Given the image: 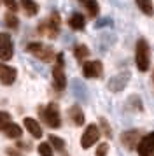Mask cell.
I'll return each instance as SVG.
<instances>
[{
	"label": "cell",
	"mask_w": 154,
	"mask_h": 156,
	"mask_svg": "<svg viewBox=\"0 0 154 156\" xmlns=\"http://www.w3.org/2000/svg\"><path fill=\"white\" fill-rule=\"evenodd\" d=\"M4 21H5V25L9 27V28H18V25H19V21H18V18H16V14H14L12 11L5 14Z\"/></svg>",
	"instance_id": "7402d4cb"
},
{
	"label": "cell",
	"mask_w": 154,
	"mask_h": 156,
	"mask_svg": "<svg viewBox=\"0 0 154 156\" xmlns=\"http://www.w3.org/2000/svg\"><path fill=\"white\" fill-rule=\"evenodd\" d=\"M82 74H84V77H89V79L100 77V76L103 74V65H102V62H98V60L84 62L82 63Z\"/></svg>",
	"instance_id": "ba28073f"
},
{
	"label": "cell",
	"mask_w": 154,
	"mask_h": 156,
	"mask_svg": "<svg viewBox=\"0 0 154 156\" xmlns=\"http://www.w3.org/2000/svg\"><path fill=\"white\" fill-rule=\"evenodd\" d=\"M140 142V132L138 130H126L121 135V144L124 146L126 149H137Z\"/></svg>",
	"instance_id": "9c48e42d"
},
{
	"label": "cell",
	"mask_w": 154,
	"mask_h": 156,
	"mask_svg": "<svg viewBox=\"0 0 154 156\" xmlns=\"http://www.w3.org/2000/svg\"><path fill=\"white\" fill-rule=\"evenodd\" d=\"M5 153H7V156H25L21 151H18L16 147H7Z\"/></svg>",
	"instance_id": "83f0119b"
},
{
	"label": "cell",
	"mask_w": 154,
	"mask_h": 156,
	"mask_svg": "<svg viewBox=\"0 0 154 156\" xmlns=\"http://www.w3.org/2000/svg\"><path fill=\"white\" fill-rule=\"evenodd\" d=\"M39 154L40 156H53V146L49 142H40L39 144Z\"/></svg>",
	"instance_id": "cb8c5ba5"
},
{
	"label": "cell",
	"mask_w": 154,
	"mask_h": 156,
	"mask_svg": "<svg viewBox=\"0 0 154 156\" xmlns=\"http://www.w3.org/2000/svg\"><path fill=\"white\" fill-rule=\"evenodd\" d=\"M4 132H5V135L9 137V139H19L21 133H23L21 126H19V125H16V123H11V125H9Z\"/></svg>",
	"instance_id": "ac0fdd59"
},
{
	"label": "cell",
	"mask_w": 154,
	"mask_h": 156,
	"mask_svg": "<svg viewBox=\"0 0 154 156\" xmlns=\"http://www.w3.org/2000/svg\"><path fill=\"white\" fill-rule=\"evenodd\" d=\"M100 126H102V130H103L105 137H109V139H110V137H112V130H110V125L105 121V118H100Z\"/></svg>",
	"instance_id": "d4e9b609"
},
{
	"label": "cell",
	"mask_w": 154,
	"mask_h": 156,
	"mask_svg": "<svg viewBox=\"0 0 154 156\" xmlns=\"http://www.w3.org/2000/svg\"><path fill=\"white\" fill-rule=\"evenodd\" d=\"M152 79H154V74H152Z\"/></svg>",
	"instance_id": "f546056e"
},
{
	"label": "cell",
	"mask_w": 154,
	"mask_h": 156,
	"mask_svg": "<svg viewBox=\"0 0 154 156\" xmlns=\"http://www.w3.org/2000/svg\"><path fill=\"white\" fill-rule=\"evenodd\" d=\"M100 139V128L96 125H88L86 126V132L81 137V146L82 149H89L91 146H95Z\"/></svg>",
	"instance_id": "5b68a950"
},
{
	"label": "cell",
	"mask_w": 154,
	"mask_h": 156,
	"mask_svg": "<svg viewBox=\"0 0 154 156\" xmlns=\"http://www.w3.org/2000/svg\"><path fill=\"white\" fill-rule=\"evenodd\" d=\"M16 146H18L19 149H25V151H32V146H30L28 142H18Z\"/></svg>",
	"instance_id": "f1b7e54d"
},
{
	"label": "cell",
	"mask_w": 154,
	"mask_h": 156,
	"mask_svg": "<svg viewBox=\"0 0 154 156\" xmlns=\"http://www.w3.org/2000/svg\"><path fill=\"white\" fill-rule=\"evenodd\" d=\"M135 63H137V69H138L140 72H147L149 70L151 51H149V44H147V41H144V39L137 41V46H135Z\"/></svg>",
	"instance_id": "7a4b0ae2"
},
{
	"label": "cell",
	"mask_w": 154,
	"mask_h": 156,
	"mask_svg": "<svg viewBox=\"0 0 154 156\" xmlns=\"http://www.w3.org/2000/svg\"><path fill=\"white\" fill-rule=\"evenodd\" d=\"M37 32H39L40 35H46V37H49V39H54V37L58 35V32H60V16L56 14V12H53L49 20L42 21L40 25L37 27Z\"/></svg>",
	"instance_id": "277c9868"
},
{
	"label": "cell",
	"mask_w": 154,
	"mask_h": 156,
	"mask_svg": "<svg viewBox=\"0 0 154 156\" xmlns=\"http://www.w3.org/2000/svg\"><path fill=\"white\" fill-rule=\"evenodd\" d=\"M16 76H18V70L14 67H9V65L0 63V83L4 86H11L16 81Z\"/></svg>",
	"instance_id": "30bf717a"
},
{
	"label": "cell",
	"mask_w": 154,
	"mask_h": 156,
	"mask_svg": "<svg viewBox=\"0 0 154 156\" xmlns=\"http://www.w3.org/2000/svg\"><path fill=\"white\" fill-rule=\"evenodd\" d=\"M138 9L144 12L145 16H152L154 14V7H152V2L151 0H135Z\"/></svg>",
	"instance_id": "d6986e66"
},
{
	"label": "cell",
	"mask_w": 154,
	"mask_h": 156,
	"mask_svg": "<svg viewBox=\"0 0 154 156\" xmlns=\"http://www.w3.org/2000/svg\"><path fill=\"white\" fill-rule=\"evenodd\" d=\"M25 128H26L30 135L35 137V139H40L42 137V128L39 125V121L33 119V118H25Z\"/></svg>",
	"instance_id": "7c38bea8"
},
{
	"label": "cell",
	"mask_w": 154,
	"mask_h": 156,
	"mask_svg": "<svg viewBox=\"0 0 154 156\" xmlns=\"http://www.w3.org/2000/svg\"><path fill=\"white\" fill-rule=\"evenodd\" d=\"M26 51H28V53H32L35 58H39L40 62H46V63L53 62V60L56 58L53 48H49V46L40 44V42H30L26 46Z\"/></svg>",
	"instance_id": "3957f363"
},
{
	"label": "cell",
	"mask_w": 154,
	"mask_h": 156,
	"mask_svg": "<svg viewBox=\"0 0 154 156\" xmlns=\"http://www.w3.org/2000/svg\"><path fill=\"white\" fill-rule=\"evenodd\" d=\"M68 118L75 126L84 125V112H82V109H81V105H72L68 109Z\"/></svg>",
	"instance_id": "4fadbf2b"
},
{
	"label": "cell",
	"mask_w": 154,
	"mask_h": 156,
	"mask_svg": "<svg viewBox=\"0 0 154 156\" xmlns=\"http://www.w3.org/2000/svg\"><path fill=\"white\" fill-rule=\"evenodd\" d=\"M82 4H84V7H86V11H88V14L91 18H96L98 12H100V7H98L96 0H84Z\"/></svg>",
	"instance_id": "ffe728a7"
},
{
	"label": "cell",
	"mask_w": 154,
	"mask_h": 156,
	"mask_svg": "<svg viewBox=\"0 0 154 156\" xmlns=\"http://www.w3.org/2000/svg\"><path fill=\"white\" fill-rule=\"evenodd\" d=\"M138 156H154V132L144 135L137 146Z\"/></svg>",
	"instance_id": "52a82bcc"
},
{
	"label": "cell",
	"mask_w": 154,
	"mask_h": 156,
	"mask_svg": "<svg viewBox=\"0 0 154 156\" xmlns=\"http://www.w3.org/2000/svg\"><path fill=\"white\" fill-rule=\"evenodd\" d=\"M128 79H130L128 74H126L124 77H123V74H119V76H116V77H112L110 81H109V88H110L112 91H119V90H123L126 86Z\"/></svg>",
	"instance_id": "5bb4252c"
},
{
	"label": "cell",
	"mask_w": 154,
	"mask_h": 156,
	"mask_svg": "<svg viewBox=\"0 0 154 156\" xmlns=\"http://www.w3.org/2000/svg\"><path fill=\"white\" fill-rule=\"evenodd\" d=\"M21 7H23L26 16H35L39 12V5L35 0H21Z\"/></svg>",
	"instance_id": "e0dca14e"
},
{
	"label": "cell",
	"mask_w": 154,
	"mask_h": 156,
	"mask_svg": "<svg viewBox=\"0 0 154 156\" xmlns=\"http://www.w3.org/2000/svg\"><path fill=\"white\" fill-rule=\"evenodd\" d=\"M68 25L72 30H82L84 25H86V20H84L82 14H79V12H74V14L70 16L68 20Z\"/></svg>",
	"instance_id": "2e32d148"
},
{
	"label": "cell",
	"mask_w": 154,
	"mask_h": 156,
	"mask_svg": "<svg viewBox=\"0 0 154 156\" xmlns=\"http://www.w3.org/2000/svg\"><path fill=\"white\" fill-rule=\"evenodd\" d=\"M2 2H4L7 7L12 11V12H16V11H18V4H16V0H2Z\"/></svg>",
	"instance_id": "4316f807"
},
{
	"label": "cell",
	"mask_w": 154,
	"mask_h": 156,
	"mask_svg": "<svg viewBox=\"0 0 154 156\" xmlns=\"http://www.w3.org/2000/svg\"><path fill=\"white\" fill-rule=\"evenodd\" d=\"M11 114L5 112V111H0V132H4L9 125H11Z\"/></svg>",
	"instance_id": "603a6c76"
},
{
	"label": "cell",
	"mask_w": 154,
	"mask_h": 156,
	"mask_svg": "<svg viewBox=\"0 0 154 156\" xmlns=\"http://www.w3.org/2000/svg\"><path fill=\"white\" fill-rule=\"evenodd\" d=\"M14 55V46H12V39L9 34L5 32H0V60L7 62L11 60Z\"/></svg>",
	"instance_id": "8992f818"
},
{
	"label": "cell",
	"mask_w": 154,
	"mask_h": 156,
	"mask_svg": "<svg viewBox=\"0 0 154 156\" xmlns=\"http://www.w3.org/2000/svg\"><path fill=\"white\" fill-rule=\"evenodd\" d=\"M74 56H75L79 62H82V60H86V58L89 56V49H88L84 44H79V46L74 48Z\"/></svg>",
	"instance_id": "44dd1931"
},
{
	"label": "cell",
	"mask_w": 154,
	"mask_h": 156,
	"mask_svg": "<svg viewBox=\"0 0 154 156\" xmlns=\"http://www.w3.org/2000/svg\"><path fill=\"white\" fill-rule=\"evenodd\" d=\"M109 153V144H100L96 149V156H105Z\"/></svg>",
	"instance_id": "484cf974"
},
{
	"label": "cell",
	"mask_w": 154,
	"mask_h": 156,
	"mask_svg": "<svg viewBox=\"0 0 154 156\" xmlns=\"http://www.w3.org/2000/svg\"><path fill=\"white\" fill-rule=\"evenodd\" d=\"M39 114H40L42 121L51 128H60L61 126V118H60V107L58 104L51 102L46 107H39Z\"/></svg>",
	"instance_id": "6da1fadb"
},
{
	"label": "cell",
	"mask_w": 154,
	"mask_h": 156,
	"mask_svg": "<svg viewBox=\"0 0 154 156\" xmlns=\"http://www.w3.org/2000/svg\"><path fill=\"white\" fill-rule=\"evenodd\" d=\"M49 144H51L53 149L58 151L61 156H68V153L65 151V140H63V139H60V137H56V135L51 133V135H49Z\"/></svg>",
	"instance_id": "9a60e30c"
},
{
	"label": "cell",
	"mask_w": 154,
	"mask_h": 156,
	"mask_svg": "<svg viewBox=\"0 0 154 156\" xmlns=\"http://www.w3.org/2000/svg\"><path fill=\"white\" fill-rule=\"evenodd\" d=\"M53 83H54V88L56 90H65L67 86V77H65V72H63V65L56 63L53 67Z\"/></svg>",
	"instance_id": "8fae6325"
}]
</instances>
